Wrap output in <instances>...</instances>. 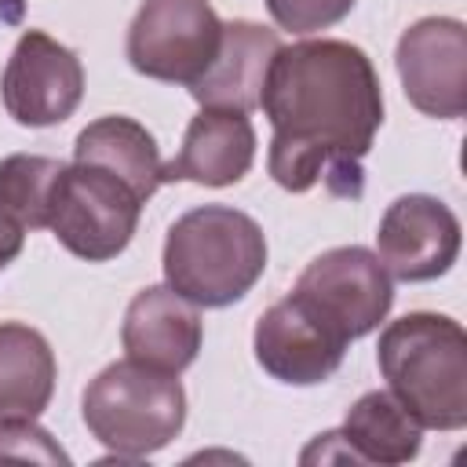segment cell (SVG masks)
Here are the masks:
<instances>
[{"mask_svg": "<svg viewBox=\"0 0 467 467\" xmlns=\"http://www.w3.org/2000/svg\"><path fill=\"white\" fill-rule=\"evenodd\" d=\"M201 339H204V325L197 306L179 292H171L168 285H150L135 292V299L124 310L120 343L128 358L146 368L179 376L197 361Z\"/></svg>", "mask_w": 467, "mask_h": 467, "instance_id": "7c38bea8", "label": "cell"}, {"mask_svg": "<svg viewBox=\"0 0 467 467\" xmlns=\"http://www.w3.org/2000/svg\"><path fill=\"white\" fill-rule=\"evenodd\" d=\"M142 201L109 171L91 164H66L51 208H47V230L58 237L66 252L88 263H106L128 248L139 226Z\"/></svg>", "mask_w": 467, "mask_h": 467, "instance_id": "5b68a950", "label": "cell"}, {"mask_svg": "<svg viewBox=\"0 0 467 467\" xmlns=\"http://www.w3.org/2000/svg\"><path fill=\"white\" fill-rule=\"evenodd\" d=\"M379 372L390 394L431 431L467 423V332L449 314L412 310L379 332Z\"/></svg>", "mask_w": 467, "mask_h": 467, "instance_id": "3957f363", "label": "cell"}, {"mask_svg": "<svg viewBox=\"0 0 467 467\" xmlns=\"http://www.w3.org/2000/svg\"><path fill=\"white\" fill-rule=\"evenodd\" d=\"M164 285L193 306H230L266 270L263 226L230 204H201L179 215L161 252Z\"/></svg>", "mask_w": 467, "mask_h": 467, "instance_id": "7a4b0ae2", "label": "cell"}, {"mask_svg": "<svg viewBox=\"0 0 467 467\" xmlns=\"http://www.w3.org/2000/svg\"><path fill=\"white\" fill-rule=\"evenodd\" d=\"M22 241H26L22 226L0 212V270H4L7 263H15V255L22 252Z\"/></svg>", "mask_w": 467, "mask_h": 467, "instance_id": "44dd1931", "label": "cell"}, {"mask_svg": "<svg viewBox=\"0 0 467 467\" xmlns=\"http://www.w3.org/2000/svg\"><path fill=\"white\" fill-rule=\"evenodd\" d=\"M339 441L347 445L350 463L394 467V463L416 460L423 445V427L390 390H368L347 409Z\"/></svg>", "mask_w": 467, "mask_h": 467, "instance_id": "2e32d148", "label": "cell"}, {"mask_svg": "<svg viewBox=\"0 0 467 467\" xmlns=\"http://www.w3.org/2000/svg\"><path fill=\"white\" fill-rule=\"evenodd\" d=\"M281 51L277 29H266L248 18L223 22V44L212 66L190 84V95L208 109L252 113L263 99L266 73Z\"/></svg>", "mask_w": 467, "mask_h": 467, "instance_id": "4fadbf2b", "label": "cell"}, {"mask_svg": "<svg viewBox=\"0 0 467 467\" xmlns=\"http://www.w3.org/2000/svg\"><path fill=\"white\" fill-rule=\"evenodd\" d=\"M84 423L117 460H142L164 449L186 423L179 376L139 361H113L84 387Z\"/></svg>", "mask_w": 467, "mask_h": 467, "instance_id": "277c9868", "label": "cell"}, {"mask_svg": "<svg viewBox=\"0 0 467 467\" xmlns=\"http://www.w3.org/2000/svg\"><path fill=\"white\" fill-rule=\"evenodd\" d=\"M405 99L438 120L467 113V29L460 18L431 15L412 22L394 47Z\"/></svg>", "mask_w": 467, "mask_h": 467, "instance_id": "9c48e42d", "label": "cell"}, {"mask_svg": "<svg viewBox=\"0 0 467 467\" xmlns=\"http://www.w3.org/2000/svg\"><path fill=\"white\" fill-rule=\"evenodd\" d=\"M223 44V18L208 0H142L128 26V62L164 84H193Z\"/></svg>", "mask_w": 467, "mask_h": 467, "instance_id": "8992f818", "label": "cell"}, {"mask_svg": "<svg viewBox=\"0 0 467 467\" xmlns=\"http://www.w3.org/2000/svg\"><path fill=\"white\" fill-rule=\"evenodd\" d=\"M354 4L358 0H266V11L277 22V29L310 36V33H321V29L336 26L339 18H347L354 11Z\"/></svg>", "mask_w": 467, "mask_h": 467, "instance_id": "d6986e66", "label": "cell"}, {"mask_svg": "<svg viewBox=\"0 0 467 467\" xmlns=\"http://www.w3.org/2000/svg\"><path fill=\"white\" fill-rule=\"evenodd\" d=\"M73 161L77 164H91V168H102L109 171L113 179H120L142 204L157 193L161 186V150H157V139L131 117H120V113H109V117H99L91 120L77 142H73Z\"/></svg>", "mask_w": 467, "mask_h": 467, "instance_id": "9a60e30c", "label": "cell"}, {"mask_svg": "<svg viewBox=\"0 0 467 467\" xmlns=\"http://www.w3.org/2000/svg\"><path fill=\"white\" fill-rule=\"evenodd\" d=\"M84 95V66L73 47L44 29H26L4 66V109L26 128H51L73 117Z\"/></svg>", "mask_w": 467, "mask_h": 467, "instance_id": "ba28073f", "label": "cell"}, {"mask_svg": "<svg viewBox=\"0 0 467 467\" xmlns=\"http://www.w3.org/2000/svg\"><path fill=\"white\" fill-rule=\"evenodd\" d=\"M259 106L274 128L266 168L281 190L306 193L325 182L336 197H361V161L383 124V91L358 44H281Z\"/></svg>", "mask_w": 467, "mask_h": 467, "instance_id": "6da1fadb", "label": "cell"}, {"mask_svg": "<svg viewBox=\"0 0 467 467\" xmlns=\"http://www.w3.org/2000/svg\"><path fill=\"white\" fill-rule=\"evenodd\" d=\"M299 299H306L343 339H361L390 314L394 285L376 252L361 244L328 248L317 259L306 263L296 288Z\"/></svg>", "mask_w": 467, "mask_h": 467, "instance_id": "52a82bcc", "label": "cell"}, {"mask_svg": "<svg viewBox=\"0 0 467 467\" xmlns=\"http://www.w3.org/2000/svg\"><path fill=\"white\" fill-rule=\"evenodd\" d=\"M0 460L69 463V456L58 449V441L33 420H0Z\"/></svg>", "mask_w": 467, "mask_h": 467, "instance_id": "ffe728a7", "label": "cell"}, {"mask_svg": "<svg viewBox=\"0 0 467 467\" xmlns=\"http://www.w3.org/2000/svg\"><path fill=\"white\" fill-rule=\"evenodd\" d=\"M58 157L40 153H11L0 161V212L15 219L22 230H44L55 182L62 175Z\"/></svg>", "mask_w": 467, "mask_h": 467, "instance_id": "ac0fdd59", "label": "cell"}, {"mask_svg": "<svg viewBox=\"0 0 467 467\" xmlns=\"http://www.w3.org/2000/svg\"><path fill=\"white\" fill-rule=\"evenodd\" d=\"M51 343L22 325L0 321V420H36L55 394Z\"/></svg>", "mask_w": 467, "mask_h": 467, "instance_id": "e0dca14e", "label": "cell"}, {"mask_svg": "<svg viewBox=\"0 0 467 467\" xmlns=\"http://www.w3.org/2000/svg\"><path fill=\"white\" fill-rule=\"evenodd\" d=\"M347 343L306 299L288 292L285 299L270 303L255 321V361L281 383L314 387L325 383L347 354Z\"/></svg>", "mask_w": 467, "mask_h": 467, "instance_id": "30bf717a", "label": "cell"}, {"mask_svg": "<svg viewBox=\"0 0 467 467\" xmlns=\"http://www.w3.org/2000/svg\"><path fill=\"white\" fill-rule=\"evenodd\" d=\"M255 161V128L248 113L208 109L186 124L182 150L161 168V182H201V186H234L248 175Z\"/></svg>", "mask_w": 467, "mask_h": 467, "instance_id": "5bb4252c", "label": "cell"}, {"mask_svg": "<svg viewBox=\"0 0 467 467\" xmlns=\"http://www.w3.org/2000/svg\"><path fill=\"white\" fill-rule=\"evenodd\" d=\"M460 255V219L431 193H405L387 204L376 230V259L398 281H434Z\"/></svg>", "mask_w": 467, "mask_h": 467, "instance_id": "8fae6325", "label": "cell"}]
</instances>
